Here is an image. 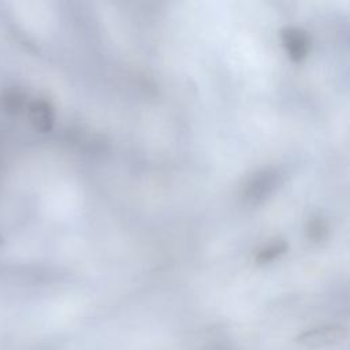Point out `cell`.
<instances>
[{
  "instance_id": "obj_7",
  "label": "cell",
  "mask_w": 350,
  "mask_h": 350,
  "mask_svg": "<svg viewBox=\"0 0 350 350\" xmlns=\"http://www.w3.org/2000/svg\"><path fill=\"white\" fill-rule=\"evenodd\" d=\"M1 243H3V237L0 235V245H1Z\"/></svg>"
},
{
  "instance_id": "obj_3",
  "label": "cell",
  "mask_w": 350,
  "mask_h": 350,
  "mask_svg": "<svg viewBox=\"0 0 350 350\" xmlns=\"http://www.w3.org/2000/svg\"><path fill=\"white\" fill-rule=\"evenodd\" d=\"M29 119L33 127L40 133H49L55 124V109L49 100L44 97L34 98L29 104Z\"/></svg>"
},
{
  "instance_id": "obj_6",
  "label": "cell",
  "mask_w": 350,
  "mask_h": 350,
  "mask_svg": "<svg viewBox=\"0 0 350 350\" xmlns=\"http://www.w3.org/2000/svg\"><path fill=\"white\" fill-rule=\"evenodd\" d=\"M306 235L310 241L319 242L323 241L327 235V224L323 219H312L306 226Z\"/></svg>"
},
{
  "instance_id": "obj_2",
  "label": "cell",
  "mask_w": 350,
  "mask_h": 350,
  "mask_svg": "<svg viewBox=\"0 0 350 350\" xmlns=\"http://www.w3.org/2000/svg\"><path fill=\"white\" fill-rule=\"evenodd\" d=\"M280 40L288 59L294 63L302 62L310 51V37L301 27L287 26L282 29Z\"/></svg>"
},
{
  "instance_id": "obj_5",
  "label": "cell",
  "mask_w": 350,
  "mask_h": 350,
  "mask_svg": "<svg viewBox=\"0 0 350 350\" xmlns=\"http://www.w3.org/2000/svg\"><path fill=\"white\" fill-rule=\"evenodd\" d=\"M287 250V243L283 239H275L262 246L256 254L257 264H269L278 260Z\"/></svg>"
},
{
  "instance_id": "obj_1",
  "label": "cell",
  "mask_w": 350,
  "mask_h": 350,
  "mask_svg": "<svg viewBox=\"0 0 350 350\" xmlns=\"http://www.w3.org/2000/svg\"><path fill=\"white\" fill-rule=\"evenodd\" d=\"M279 185V174L273 168H265L254 174L242 191L243 200L252 205H257L267 200Z\"/></svg>"
},
{
  "instance_id": "obj_4",
  "label": "cell",
  "mask_w": 350,
  "mask_h": 350,
  "mask_svg": "<svg viewBox=\"0 0 350 350\" xmlns=\"http://www.w3.org/2000/svg\"><path fill=\"white\" fill-rule=\"evenodd\" d=\"M346 336V329L339 325H324L306 332H302L297 342L309 346H323L328 343H335Z\"/></svg>"
}]
</instances>
